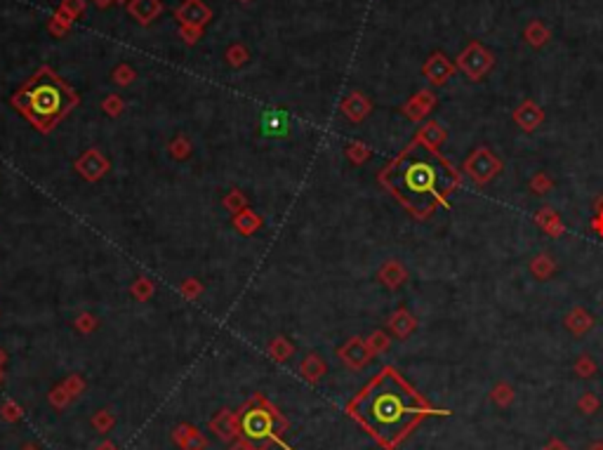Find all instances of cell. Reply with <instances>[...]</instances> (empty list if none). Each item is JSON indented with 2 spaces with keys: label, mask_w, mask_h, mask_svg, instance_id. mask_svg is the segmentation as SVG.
I'll use <instances>...</instances> for the list:
<instances>
[{
  "label": "cell",
  "mask_w": 603,
  "mask_h": 450,
  "mask_svg": "<svg viewBox=\"0 0 603 450\" xmlns=\"http://www.w3.org/2000/svg\"><path fill=\"white\" fill-rule=\"evenodd\" d=\"M349 413L389 450L396 448L424 418L448 415V410H436L426 403L394 368H384L352 401Z\"/></svg>",
  "instance_id": "1"
},
{
  "label": "cell",
  "mask_w": 603,
  "mask_h": 450,
  "mask_svg": "<svg viewBox=\"0 0 603 450\" xmlns=\"http://www.w3.org/2000/svg\"><path fill=\"white\" fill-rule=\"evenodd\" d=\"M380 179L398 203L419 220L446 206L450 194L460 186V172L436 149L419 139L391 160Z\"/></svg>",
  "instance_id": "2"
},
{
  "label": "cell",
  "mask_w": 603,
  "mask_h": 450,
  "mask_svg": "<svg viewBox=\"0 0 603 450\" xmlns=\"http://www.w3.org/2000/svg\"><path fill=\"white\" fill-rule=\"evenodd\" d=\"M76 104L71 90L61 85V81L50 69H43L33 76V81L17 97V107L29 116L33 125L40 130H50L59 118Z\"/></svg>",
  "instance_id": "3"
},
{
  "label": "cell",
  "mask_w": 603,
  "mask_h": 450,
  "mask_svg": "<svg viewBox=\"0 0 603 450\" xmlns=\"http://www.w3.org/2000/svg\"><path fill=\"white\" fill-rule=\"evenodd\" d=\"M241 434L252 443H264L273 439V415L262 405H250L241 415Z\"/></svg>",
  "instance_id": "4"
},
{
  "label": "cell",
  "mask_w": 603,
  "mask_h": 450,
  "mask_svg": "<svg viewBox=\"0 0 603 450\" xmlns=\"http://www.w3.org/2000/svg\"><path fill=\"white\" fill-rule=\"evenodd\" d=\"M493 64H495L493 54H490L481 43H469L458 57V66L467 73V78H472V81H481L483 76L493 69Z\"/></svg>",
  "instance_id": "5"
},
{
  "label": "cell",
  "mask_w": 603,
  "mask_h": 450,
  "mask_svg": "<svg viewBox=\"0 0 603 450\" xmlns=\"http://www.w3.org/2000/svg\"><path fill=\"white\" fill-rule=\"evenodd\" d=\"M500 167H502L500 158H497L493 151H488V149H476L472 156L467 158L465 172H467L474 182H479V184H486V182H490L497 172H500Z\"/></svg>",
  "instance_id": "6"
},
{
  "label": "cell",
  "mask_w": 603,
  "mask_h": 450,
  "mask_svg": "<svg viewBox=\"0 0 603 450\" xmlns=\"http://www.w3.org/2000/svg\"><path fill=\"white\" fill-rule=\"evenodd\" d=\"M453 71H455L453 61L448 59L443 52H434L424 64V76L431 85H443V83L450 81Z\"/></svg>",
  "instance_id": "7"
},
{
  "label": "cell",
  "mask_w": 603,
  "mask_h": 450,
  "mask_svg": "<svg viewBox=\"0 0 603 450\" xmlns=\"http://www.w3.org/2000/svg\"><path fill=\"white\" fill-rule=\"evenodd\" d=\"M542 118H544V114H542V109L537 107L535 102H523L521 107H518L516 111H514V121L521 125L523 130H535L539 123H542Z\"/></svg>",
  "instance_id": "8"
},
{
  "label": "cell",
  "mask_w": 603,
  "mask_h": 450,
  "mask_svg": "<svg viewBox=\"0 0 603 450\" xmlns=\"http://www.w3.org/2000/svg\"><path fill=\"white\" fill-rule=\"evenodd\" d=\"M566 326L573 330V333H585V330H589L594 326L592 316H589L587 312H582V309H575V312L568 316L566 319Z\"/></svg>",
  "instance_id": "9"
},
{
  "label": "cell",
  "mask_w": 603,
  "mask_h": 450,
  "mask_svg": "<svg viewBox=\"0 0 603 450\" xmlns=\"http://www.w3.org/2000/svg\"><path fill=\"white\" fill-rule=\"evenodd\" d=\"M285 114L283 111H269V114L264 116V130L269 132V135H283L285 130Z\"/></svg>",
  "instance_id": "10"
},
{
  "label": "cell",
  "mask_w": 603,
  "mask_h": 450,
  "mask_svg": "<svg viewBox=\"0 0 603 450\" xmlns=\"http://www.w3.org/2000/svg\"><path fill=\"white\" fill-rule=\"evenodd\" d=\"M490 398H493L500 408H507L511 401H514V389H511L507 382H497L493 386V391H490Z\"/></svg>",
  "instance_id": "11"
},
{
  "label": "cell",
  "mask_w": 603,
  "mask_h": 450,
  "mask_svg": "<svg viewBox=\"0 0 603 450\" xmlns=\"http://www.w3.org/2000/svg\"><path fill=\"white\" fill-rule=\"evenodd\" d=\"M443 137H446L443 130H441L436 123H429V125H426V128L422 130V135H419L417 139H419V142H424L426 146H431V149H436Z\"/></svg>",
  "instance_id": "12"
},
{
  "label": "cell",
  "mask_w": 603,
  "mask_h": 450,
  "mask_svg": "<svg viewBox=\"0 0 603 450\" xmlns=\"http://www.w3.org/2000/svg\"><path fill=\"white\" fill-rule=\"evenodd\" d=\"M525 40L532 43V45H542V43L549 40V31H547L539 22H532L528 29H525Z\"/></svg>",
  "instance_id": "13"
},
{
  "label": "cell",
  "mask_w": 603,
  "mask_h": 450,
  "mask_svg": "<svg viewBox=\"0 0 603 450\" xmlns=\"http://www.w3.org/2000/svg\"><path fill=\"white\" fill-rule=\"evenodd\" d=\"M578 410L585 413V415H594L596 410H599V398H596L592 391L582 393V398L578 401Z\"/></svg>",
  "instance_id": "14"
},
{
  "label": "cell",
  "mask_w": 603,
  "mask_h": 450,
  "mask_svg": "<svg viewBox=\"0 0 603 450\" xmlns=\"http://www.w3.org/2000/svg\"><path fill=\"white\" fill-rule=\"evenodd\" d=\"M575 372L580 377H592L596 372V363L592 361V356H580L578 363H575Z\"/></svg>",
  "instance_id": "15"
},
{
  "label": "cell",
  "mask_w": 603,
  "mask_h": 450,
  "mask_svg": "<svg viewBox=\"0 0 603 450\" xmlns=\"http://www.w3.org/2000/svg\"><path fill=\"white\" fill-rule=\"evenodd\" d=\"M434 104H436V100H431L429 93H419V97H417V107H415V104H412V107L417 109L415 118H422V116L429 114V109L434 107Z\"/></svg>",
  "instance_id": "16"
},
{
  "label": "cell",
  "mask_w": 603,
  "mask_h": 450,
  "mask_svg": "<svg viewBox=\"0 0 603 450\" xmlns=\"http://www.w3.org/2000/svg\"><path fill=\"white\" fill-rule=\"evenodd\" d=\"M396 328H398V333H401V335H408L410 330L415 328V321H412L405 312H401V314H398L396 319H394V330H396Z\"/></svg>",
  "instance_id": "17"
},
{
  "label": "cell",
  "mask_w": 603,
  "mask_h": 450,
  "mask_svg": "<svg viewBox=\"0 0 603 450\" xmlns=\"http://www.w3.org/2000/svg\"><path fill=\"white\" fill-rule=\"evenodd\" d=\"M544 450H571V448H568L566 443H561V441H551Z\"/></svg>",
  "instance_id": "18"
},
{
  "label": "cell",
  "mask_w": 603,
  "mask_h": 450,
  "mask_svg": "<svg viewBox=\"0 0 603 450\" xmlns=\"http://www.w3.org/2000/svg\"><path fill=\"white\" fill-rule=\"evenodd\" d=\"M587 450H603V441H594V443H589V448Z\"/></svg>",
  "instance_id": "19"
}]
</instances>
